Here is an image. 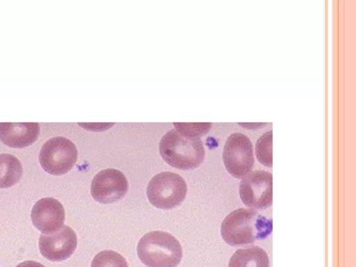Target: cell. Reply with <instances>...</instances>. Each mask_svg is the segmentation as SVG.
Returning <instances> with one entry per match:
<instances>
[{
  "mask_svg": "<svg viewBox=\"0 0 356 267\" xmlns=\"http://www.w3.org/2000/svg\"><path fill=\"white\" fill-rule=\"evenodd\" d=\"M272 222L254 209L239 208L222 220L221 236L232 246L250 244L268 238L273 230Z\"/></svg>",
  "mask_w": 356,
  "mask_h": 267,
  "instance_id": "obj_1",
  "label": "cell"
},
{
  "mask_svg": "<svg viewBox=\"0 0 356 267\" xmlns=\"http://www.w3.org/2000/svg\"><path fill=\"white\" fill-rule=\"evenodd\" d=\"M159 152L168 165L181 170L198 167L205 154L200 138L186 136L175 129L163 136L159 143Z\"/></svg>",
  "mask_w": 356,
  "mask_h": 267,
  "instance_id": "obj_2",
  "label": "cell"
},
{
  "mask_svg": "<svg viewBox=\"0 0 356 267\" xmlns=\"http://www.w3.org/2000/svg\"><path fill=\"white\" fill-rule=\"evenodd\" d=\"M137 253L147 267H177L182 258L178 240L168 232L152 231L138 241Z\"/></svg>",
  "mask_w": 356,
  "mask_h": 267,
  "instance_id": "obj_3",
  "label": "cell"
},
{
  "mask_svg": "<svg viewBox=\"0 0 356 267\" xmlns=\"http://www.w3.org/2000/svg\"><path fill=\"white\" fill-rule=\"evenodd\" d=\"M186 192L187 185L179 175L162 172L151 179L146 193L153 206L159 209H170L183 202Z\"/></svg>",
  "mask_w": 356,
  "mask_h": 267,
  "instance_id": "obj_4",
  "label": "cell"
},
{
  "mask_svg": "<svg viewBox=\"0 0 356 267\" xmlns=\"http://www.w3.org/2000/svg\"><path fill=\"white\" fill-rule=\"evenodd\" d=\"M78 159V150L70 139L56 136L42 146L39 154L41 167L47 172L61 175L69 172Z\"/></svg>",
  "mask_w": 356,
  "mask_h": 267,
  "instance_id": "obj_5",
  "label": "cell"
},
{
  "mask_svg": "<svg viewBox=\"0 0 356 267\" xmlns=\"http://www.w3.org/2000/svg\"><path fill=\"white\" fill-rule=\"evenodd\" d=\"M222 159L227 171L234 177L240 179L250 173L254 165L250 138L241 133L232 134L225 142Z\"/></svg>",
  "mask_w": 356,
  "mask_h": 267,
  "instance_id": "obj_6",
  "label": "cell"
},
{
  "mask_svg": "<svg viewBox=\"0 0 356 267\" xmlns=\"http://www.w3.org/2000/svg\"><path fill=\"white\" fill-rule=\"evenodd\" d=\"M242 202L250 208L266 209L273 204V175L266 170L252 171L239 184Z\"/></svg>",
  "mask_w": 356,
  "mask_h": 267,
  "instance_id": "obj_7",
  "label": "cell"
},
{
  "mask_svg": "<svg viewBox=\"0 0 356 267\" xmlns=\"http://www.w3.org/2000/svg\"><path fill=\"white\" fill-rule=\"evenodd\" d=\"M128 191V181L119 170L106 168L99 171L93 178L90 193L92 197L102 204H111L122 198Z\"/></svg>",
  "mask_w": 356,
  "mask_h": 267,
  "instance_id": "obj_8",
  "label": "cell"
},
{
  "mask_svg": "<svg viewBox=\"0 0 356 267\" xmlns=\"http://www.w3.org/2000/svg\"><path fill=\"white\" fill-rule=\"evenodd\" d=\"M77 246L74 231L67 225L51 234H42L39 238L40 253L51 261H61L69 258Z\"/></svg>",
  "mask_w": 356,
  "mask_h": 267,
  "instance_id": "obj_9",
  "label": "cell"
},
{
  "mask_svg": "<svg viewBox=\"0 0 356 267\" xmlns=\"http://www.w3.org/2000/svg\"><path fill=\"white\" fill-rule=\"evenodd\" d=\"M31 217L34 226L42 234H51L63 226L65 210L56 199L44 197L35 203Z\"/></svg>",
  "mask_w": 356,
  "mask_h": 267,
  "instance_id": "obj_10",
  "label": "cell"
},
{
  "mask_svg": "<svg viewBox=\"0 0 356 267\" xmlns=\"http://www.w3.org/2000/svg\"><path fill=\"white\" fill-rule=\"evenodd\" d=\"M38 122H0V140L13 148L31 145L38 138Z\"/></svg>",
  "mask_w": 356,
  "mask_h": 267,
  "instance_id": "obj_11",
  "label": "cell"
},
{
  "mask_svg": "<svg viewBox=\"0 0 356 267\" xmlns=\"http://www.w3.org/2000/svg\"><path fill=\"white\" fill-rule=\"evenodd\" d=\"M269 265L266 251L252 245L237 250L231 257L228 267H269Z\"/></svg>",
  "mask_w": 356,
  "mask_h": 267,
  "instance_id": "obj_12",
  "label": "cell"
},
{
  "mask_svg": "<svg viewBox=\"0 0 356 267\" xmlns=\"http://www.w3.org/2000/svg\"><path fill=\"white\" fill-rule=\"evenodd\" d=\"M22 173V165L16 156L7 153L0 154V188L16 184Z\"/></svg>",
  "mask_w": 356,
  "mask_h": 267,
  "instance_id": "obj_13",
  "label": "cell"
},
{
  "mask_svg": "<svg viewBox=\"0 0 356 267\" xmlns=\"http://www.w3.org/2000/svg\"><path fill=\"white\" fill-rule=\"evenodd\" d=\"M91 267H129L126 259L113 250L97 253L91 262Z\"/></svg>",
  "mask_w": 356,
  "mask_h": 267,
  "instance_id": "obj_14",
  "label": "cell"
},
{
  "mask_svg": "<svg viewBox=\"0 0 356 267\" xmlns=\"http://www.w3.org/2000/svg\"><path fill=\"white\" fill-rule=\"evenodd\" d=\"M272 130L264 133L257 140L256 144V156L259 161L263 165L271 168L272 158Z\"/></svg>",
  "mask_w": 356,
  "mask_h": 267,
  "instance_id": "obj_15",
  "label": "cell"
},
{
  "mask_svg": "<svg viewBox=\"0 0 356 267\" xmlns=\"http://www.w3.org/2000/svg\"><path fill=\"white\" fill-rule=\"evenodd\" d=\"M174 125L181 134L198 138L207 133L211 127V123H174Z\"/></svg>",
  "mask_w": 356,
  "mask_h": 267,
  "instance_id": "obj_16",
  "label": "cell"
},
{
  "mask_svg": "<svg viewBox=\"0 0 356 267\" xmlns=\"http://www.w3.org/2000/svg\"><path fill=\"white\" fill-rule=\"evenodd\" d=\"M16 267H45L42 264L34 261H26L19 264Z\"/></svg>",
  "mask_w": 356,
  "mask_h": 267,
  "instance_id": "obj_17",
  "label": "cell"
}]
</instances>
